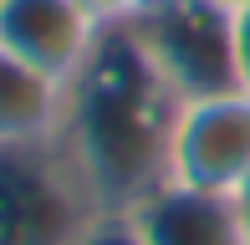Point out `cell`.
Segmentation results:
<instances>
[{"mask_svg":"<svg viewBox=\"0 0 250 245\" xmlns=\"http://www.w3.org/2000/svg\"><path fill=\"white\" fill-rule=\"evenodd\" d=\"M184 97L153 66L133 26H102L97 46L66 82L62 133L72 163L92 184L102 209L128 215L168 184V138Z\"/></svg>","mask_w":250,"mask_h":245,"instance_id":"obj_1","label":"cell"},{"mask_svg":"<svg viewBox=\"0 0 250 245\" xmlns=\"http://www.w3.org/2000/svg\"><path fill=\"white\" fill-rule=\"evenodd\" d=\"M102 215L62 138L0 143V245H77Z\"/></svg>","mask_w":250,"mask_h":245,"instance_id":"obj_2","label":"cell"},{"mask_svg":"<svg viewBox=\"0 0 250 245\" xmlns=\"http://www.w3.org/2000/svg\"><path fill=\"white\" fill-rule=\"evenodd\" d=\"M128 26L184 102L240 87L235 5H225V0H148Z\"/></svg>","mask_w":250,"mask_h":245,"instance_id":"obj_3","label":"cell"},{"mask_svg":"<svg viewBox=\"0 0 250 245\" xmlns=\"http://www.w3.org/2000/svg\"><path fill=\"white\" fill-rule=\"evenodd\" d=\"M250 174V92H214L179 107L168 138V184L230 199Z\"/></svg>","mask_w":250,"mask_h":245,"instance_id":"obj_4","label":"cell"},{"mask_svg":"<svg viewBox=\"0 0 250 245\" xmlns=\"http://www.w3.org/2000/svg\"><path fill=\"white\" fill-rule=\"evenodd\" d=\"M97 36L102 20L82 0H0V51L56 82L77 77Z\"/></svg>","mask_w":250,"mask_h":245,"instance_id":"obj_5","label":"cell"},{"mask_svg":"<svg viewBox=\"0 0 250 245\" xmlns=\"http://www.w3.org/2000/svg\"><path fill=\"white\" fill-rule=\"evenodd\" d=\"M128 215L143 245H250L240 215H235V199L204 194V189L158 184Z\"/></svg>","mask_w":250,"mask_h":245,"instance_id":"obj_6","label":"cell"},{"mask_svg":"<svg viewBox=\"0 0 250 245\" xmlns=\"http://www.w3.org/2000/svg\"><path fill=\"white\" fill-rule=\"evenodd\" d=\"M66 82L0 51V143H41L62 133Z\"/></svg>","mask_w":250,"mask_h":245,"instance_id":"obj_7","label":"cell"},{"mask_svg":"<svg viewBox=\"0 0 250 245\" xmlns=\"http://www.w3.org/2000/svg\"><path fill=\"white\" fill-rule=\"evenodd\" d=\"M77 245H143V240H138V230H133V215H123V209H102Z\"/></svg>","mask_w":250,"mask_h":245,"instance_id":"obj_8","label":"cell"},{"mask_svg":"<svg viewBox=\"0 0 250 245\" xmlns=\"http://www.w3.org/2000/svg\"><path fill=\"white\" fill-rule=\"evenodd\" d=\"M235 77L240 92H250V0L235 5Z\"/></svg>","mask_w":250,"mask_h":245,"instance_id":"obj_9","label":"cell"},{"mask_svg":"<svg viewBox=\"0 0 250 245\" xmlns=\"http://www.w3.org/2000/svg\"><path fill=\"white\" fill-rule=\"evenodd\" d=\"M87 10H92V16L102 20V26H128L133 16H138L143 5H148V0H82Z\"/></svg>","mask_w":250,"mask_h":245,"instance_id":"obj_10","label":"cell"},{"mask_svg":"<svg viewBox=\"0 0 250 245\" xmlns=\"http://www.w3.org/2000/svg\"><path fill=\"white\" fill-rule=\"evenodd\" d=\"M235 215H240V225H245V240H250V174H245V179H240V189H235Z\"/></svg>","mask_w":250,"mask_h":245,"instance_id":"obj_11","label":"cell"},{"mask_svg":"<svg viewBox=\"0 0 250 245\" xmlns=\"http://www.w3.org/2000/svg\"><path fill=\"white\" fill-rule=\"evenodd\" d=\"M225 5H245V0H225Z\"/></svg>","mask_w":250,"mask_h":245,"instance_id":"obj_12","label":"cell"}]
</instances>
